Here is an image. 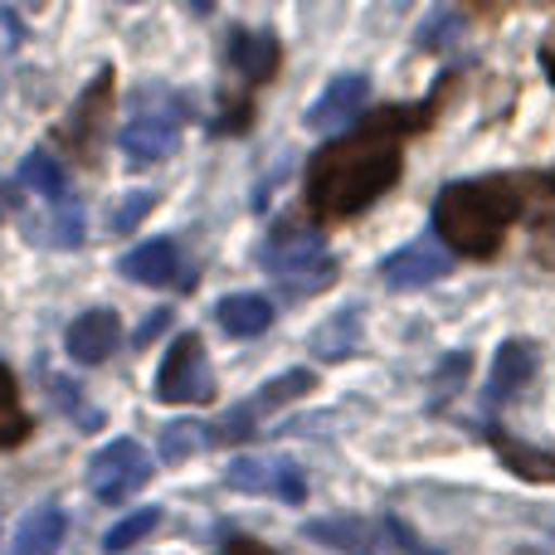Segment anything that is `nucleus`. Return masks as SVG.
Masks as SVG:
<instances>
[{"label": "nucleus", "mask_w": 555, "mask_h": 555, "mask_svg": "<svg viewBox=\"0 0 555 555\" xmlns=\"http://www.w3.org/2000/svg\"><path fill=\"white\" fill-rule=\"evenodd\" d=\"M400 146L390 137L371 132L346 137V142L326 146L307 166V205L317 220H346V215L365 210L375 195H385L400 181Z\"/></svg>", "instance_id": "nucleus-1"}, {"label": "nucleus", "mask_w": 555, "mask_h": 555, "mask_svg": "<svg viewBox=\"0 0 555 555\" xmlns=\"http://www.w3.org/2000/svg\"><path fill=\"white\" fill-rule=\"evenodd\" d=\"M527 195H521V181H507V176H488V181H459L439 195L434 205V224H439L443 244L468 259H488L498 254L502 234L512 230V220L521 215Z\"/></svg>", "instance_id": "nucleus-2"}, {"label": "nucleus", "mask_w": 555, "mask_h": 555, "mask_svg": "<svg viewBox=\"0 0 555 555\" xmlns=\"http://www.w3.org/2000/svg\"><path fill=\"white\" fill-rule=\"evenodd\" d=\"M146 478H152V459H146V449L137 439H113L88 463V488H93V498L107 502V507L127 502L132 492H142Z\"/></svg>", "instance_id": "nucleus-3"}, {"label": "nucleus", "mask_w": 555, "mask_h": 555, "mask_svg": "<svg viewBox=\"0 0 555 555\" xmlns=\"http://www.w3.org/2000/svg\"><path fill=\"white\" fill-rule=\"evenodd\" d=\"M215 395V375L205 365V346L201 336H181V341L166 351L162 371H156V400L166 404H205Z\"/></svg>", "instance_id": "nucleus-4"}, {"label": "nucleus", "mask_w": 555, "mask_h": 555, "mask_svg": "<svg viewBox=\"0 0 555 555\" xmlns=\"http://www.w3.org/2000/svg\"><path fill=\"white\" fill-rule=\"evenodd\" d=\"M317 385V375L312 371H287V375H278V380L263 385L254 400H244V404H234L230 414H224L220 424H215V434L210 439L215 443H234V439H249L254 434V424L263 420V414H273L278 404H287V400H297V395H307Z\"/></svg>", "instance_id": "nucleus-5"}, {"label": "nucleus", "mask_w": 555, "mask_h": 555, "mask_svg": "<svg viewBox=\"0 0 555 555\" xmlns=\"http://www.w3.org/2000/svg\"><path fill=\"white\" fill-rule=\"evenodd\" d=\"M449 269H453V259L439 240H414L380 263V278H385V287H395V293H414V287L439 283Z\"/></svg>", "instance_id": "nucleus-6"}, {"label": "nucleus", "mask_w": 555, "mask_h": 555, "mask_svg": "<svg viewBox=\"0 0 555 555\" xmlns=\"http://www.w3.org/2000/svg\"><path fill=\"white\" fill-rule=\"evenodd\" d=\"M224 482H230L234 492H273V498H287V502L307 498L302 473L287 459H240V463H230Z\"/></svg>", "instance_id": "nucleus-7"}, {"label": "nucleus", "mask_w": 555, "mask_h": 555, "mask_svg": "<svg viewBox=\"0 0 555 555\" xmlns=\"http://www.w3.org/2000/svg\"><path fill=\"white\" fill-rule=\"evenodd\" d=\"M176 137H181V117L176 113H142L122 127L117 142H122V152L132 166H152V162H162V156L176 152Z\"/></svg>", "instance_id": "nucleus-8"}, {"label": "nucleus", "mask_w": 555, "mask_h": 555, "mask_svg": "<svg viewBox=\"0 0 555 555\" xmlns=\"http://www.w3.org/2000/svg\"><path fill=\"white\" fill-rule=\"evenodd\" d=\"M365 93H371V83H365L361 74H341V78H332V83H326V93L317 98L312 113H307V127H317V132L346 127L351 117H361Z\"/></svg>", "instance_id": "nucleus-9"}, {"label": "nucleus", "mask_w": 555, "mask_h": 555, "mask_svg": "<svg viewBox=\"0 0 555 555\" xmlns=\"http://www.w3.org/2000/svg\"><path fill=\"white\" fill-rule=\"evenodd\" d=\"M317 259H326V249L312 230H302V224H278L273 240L263 244V269L273 278H287V273L307 269V263H317Z\"/></svg>", "instance_id": "nucleus-10"}, {"label": "nucleus", "mask_w": 555, "mask_h": 555, "mask_svg": "<svg viewBox=\"0 0 555 555\" xmlns=\"http://www.w3.org/2000/svg\"><path fill=\"white\" fill-rule=\"evenodd\" d=\"M117 336H122L117 312L93 307V312H83L74 326H68V356L83 361V365H98V361H107V356L117 351Z\"/></svg>", "instance_id": "nucleus-11"}, {"label": "nucleus", "mask_w": 555, "mask_h": 555, "mask_svg": "<svg viewBox=\"0 0 555 555\" xmlns=\"http://www.w3.org/2000/svg\"><path fill=\"white\" fill-rule=\"evenodd\" d=\"M278 59H283V49H278V39L269 29H240V35L230 39V64L240 68L249 83H263V78L278 74Z\"/></svg>", "instance_id": "nucleus-12"}, {"label": "nucleus", "mask_w": 555, "mask_h": 555, "mask_svg": "<svg viewBox=\"0 0 555 555\" xmlns=\"http://www.w3.org/2000/svg\"><path fill=\"white\" fill-rule=\"evenodd\" d=\"M531 371H537V346H531V341H507V346L498 351V361H492L488 400H492V404L512 400V395H517L521 385L531 380Z\"/></svg>", "instance_id": "nucleus-13"}, {"label": "nucleus", "mask_w": 555, "mask_h": 555, "mask_svg": "<svg viewBox=\"0 0 555 555\" xmlns=\"http://www.w3.org/2000/svg\"><path fill=\"white\" fill-rule=\"evenodd\" d=\"M64 531H68V517L59 507H39L29 512L25 521L15 527V541H10L5 555H54L64 546Z\"/></svg>", "instance_id": "nucleus-14"}, {"label": "nucleus", "mask_w": 555, "mask_h": 555, "mask_svg": "<svg viewBox=\"0 0 555 555\" xmlns=\"http://www.w3.org/2000/svg\"><path fill=\"white\" fill-rule=\"evenodd\" d=\"M107 98H113V74H98V83L78 98L74 107V122L64 127V137L74 142V152H93L98 146V132H103V113H107Z\"/></svg>", "instance_id": "nucleus-15"}, {"label": "nucleus", "mask_w": 555, "mask_h": 555, "mask_svg": "<svg viewBox=\"0 0 555 555\" xmlns=\"http://www.w3.org/2000/svg\"><path fill=\"white\" fill-rule=\"evenodd\" d=\"M302 537L322 541V546L341 551V555H380L375 527H365L361 517H332V521H307Z\"/></svg>", "instance_id": "nucleus-16"}, {"label": "nucleus", "mask_w": 555, "mask_h": 555, "mask_svg": "<svg viewBox=\"0 0 555 555\" xmlns=\"http://www.w3.org/2000/svg\"><path fill=\"white\" fill-rule=\"evenodd\" d=\"M122 273L132 283L146 287H166L176 273H181V259H176V244L171 240H152V244H137L132 254L122 259Z\"/></svg>", "instance_id": "nucleus-17"}, {"label": "nucleus", "mask_w": 555, "mask_h": 555, "mask_svg": "<svg viewBox=\"0 0 555 555\" xmlns=\"http://www.w3.org/2000/svg\"><path fill=\"white\" fill-rule=\"evenodd\" d=\"M215 322L230 336H259V332H269V322H273V302L269 297H254V293H234L215 307Z\"/></svg>", "instance_id": "nucleus-18"}, {"label": "nucleus", "mask_w": 555, "mask_h": 555, "mask_svg": "<svg viewBox=\"0 0 555 555\" xmlns=\"http://www.w3.org/2000/svg\"><path fill=\"white\" fill-rule=\"evenodd\" d=\"M488 439H492V449H498V459L507 463L517 478H527V482H555V453H541V449H531V443H517L512 434H502V429H492Z\"/></svg>", "instance_id": "nucleus-19"}, {"label": "nucleus", "mask_w": 555, "mask_h": 555, "mask_svg": "<svg viewBox=\"0 0 555 555\" xmlns=\"http://www.w3.org/2000/svg\"><path fill=\"white\" fill-rule=\"evenodd\" d=\"M20 181H25L35 195H44L49 205H64L68 201V176H64V166H59L49 152H29L25 162H20Z\"/></svg>", "instance_id": "nucleus-20"}, {"label": "nucleus", "mask_w": 555, "mask_h": 555, "mask_svg": "<svg viewBox=\"0 0 555 555\" xmlns=\"http://www.w3.org/2000/svg\"><path fill=\"white\" fill-rule=\"evenodd\" d=\"M25 434H29V420H25V404H20L15 375L0 365V449H15V443H25Z\"/></svg>", "instance_id": "nucleus-21"}, {"label": "nucleus", "mask_w": 555, "mask_h": 555, "mask_svg": "<svg viewBox=\"0 0 555 555\" xmlns=\"http://www.w3.org/2000/svg\"><path fill=\"white\" fill-rule=\"evenodd\" d=\"M156 527H162V512H156V507L132 512V517H122V521H117V527L103 537V551H127V546H137V541L152 537Z\"/></svg>", "instance_id": "nucleus-22"}, {"label": "nucleus", "mask_w": 555, "mask_h": 555, "mask_svg": "<svg viewBox=\"0 0 555 555\" xmlns=\"http://www.w3.org/2000/svg\"><path fill=\"white\" fill-rule=\"evenodd\" d=\"M210 429L205 424H171V429L162 434V453L171 463H181V459H191V453H201V449H210Z\"/></svg>", "instance_id": "nucleus-23"}, {"label": "nucleus", "mask_w": 555, "mask_h": 555, "mask_svg": "<svg viewBox=\"0 0 555 555\" xmlns=\"http://www.w3.org/2000/svg\"><path fill=\"white\" fill-rule=\"evenodd\" d=\"M459 35H463V15L439 5V10H429V20L420 25V35L414 39H420V49H443V44H453Z\"/></svg>", "instance_id": "nucleus-24"}, {"label": "nucleus", "mask_w": 555, "mask_h": 555, "mask_svg": "<svg viewBox=\"0 0 555 555\" xmlns=\"http://www.w3.org/2000/svg\"><path fill=\"white\" fill-rule=\"evenodd\" d=\"M49 230H54V244L59 249H74L78 240H83V210H78V205H59V215H54V224H49Z\"/></svg>", "instance_id": "nucleus-25"}, {"label": "nucleus", "mask_w": 555, "mask_h": 555, "mask_svg": "<svg viewBox=\"0 0 555 555\" xmlns=\"http://www.w3.org/2000/svg\"><path fill=\"white\" fill-rule=\"evenodd\" d=\"M152 205H156V195H146V191L127 195V201H122V210H117V215H113V230H117V234L137 230V220H142V215H146V210H152Z\"/></svg>", "instance_id": "nucleus-26"}, {"label": "nucleus", "mask_w": 555, "mask_h": 555, "mask_svg": "<svg viewBox=\"0 0 555 555\" xmlns=\"http://www.w3.org/2000/svg\"><path fill=\"white\" fill-rule=\"evenodd\" d=\"M468 365H473V361H468V356H463V351L453 356V361L439 371V395H453V390H459V385H463V375H468Z\"/></svg>", "instance_id": "nucleus-27"}, {"label": "nucleus", "mask_w": 555, "mask_h": 555, "mask_svg": "<svg viewBox=\"0 0 555 555\" xmlns=\"http://www.w3.org/2000/svg\"><path fill=\"white\" fill-rule=\"evenodd\" d=\"M166 322H171V312H156V317H146V322H142V332H137V346H146V341H152V336L162 332Z\"/></svg>", "instance_id": "nucleus-28"}, {"label": "nucleus", "mask_w": 555, "mask_h": 555, "mask_svg": "<svg viewBox=\"0 0 555 555\" xmlns=\"http://www.w3.org/2000/svg\"><path fill=\"white\" fill-rule=\"evenodd\" d=\"M220 555H273L269 546H259V541H230Z\"/></svg>", "instance_id": "nucleus-29"}, {"label": "nucleus", "mask_w": 555, "mask_h": 555, "mask_svg": "<svg viewBox=\"0 0 555 555\" xmlns=\"http://www.w3.org/2000/svg\"><path fill=\"white\" fill-rule=\"evenodd\" d=\"M541 64H546V74H551V83H555V25L546 29V39H541Z\"/></svg>", "instance_id": "nucleus-30"}, {"label": "nucleus", "mask_w": 555, "mask_h": 555, "mask_svg": "<svg viewBox=\"0 0 555 555\" xmlns=\"http://www.w3.org/2000/svg\"><path fill=\"white\" fill-rule=\"evenodd\" d=\"M10 210V185H0V215Z\"/></svg>", "instance_id": "nucleus-31"}]
</instances>
